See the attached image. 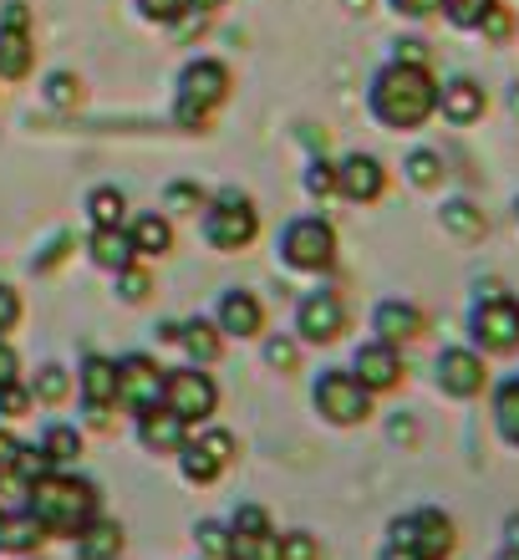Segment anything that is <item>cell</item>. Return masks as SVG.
Returning <instances> with one entry per match:
<instances>
[{
	"label": "cell",
	"mask_w": 519,
	"mask_h": 560,
	"mask_svg": "<svg viewBox=\"0 0 519 560\" xmlns=\"http://www.w3.org/2000/svg\"><path fill=\"white\" fill-rule=\"evenodd\" d=\"M260 301H255L250 291H229L220 301V331H229V337H255L260 331Z\"/></svg>",
	"instance_id": "obj_19"
},
{
	"label": "cell",
	"mask_w": 519,
	"mask_h": 560,
	"mask_svg": "<svg viewBox=\"0 0 519 560\" xmlns=\"http://www.w3.org/2000/svg\"><path fill=\"white\" fill-rule=\"evenodd\" d=\"M67 393H72V377H67L61 368H42V372H36V387H31V398H42V402H61Z\"/></svg>",
	"instance_id": "obj_33"
},
{
	"label": "cell",
	"mask_w": 519,
	"mask_h": 560,
	"mask_svg": "<svg viewBox=\"0 0 519 560\" xmlns=\"http://www.w3.org/2000/svg\"><path fill=\"white\" fill-rule=\"evenodd\" d=\"M42 454L51 458V464H72V458L82 454V439H76V428L51 423V428H46V439H42Z\"/></svg>",
	"instance_id": "obj_31"
},
{
	"label": "cell",
	"mask_w": 519,
	"mask_h": 560,
	"mask_svg": "<svg viewBox=\"0 0 519 560\" xmlns=\"http://www.w3.org/2000/svg\"><path fill=\"white\" fill-rule=\"evenodd\" d=\"M489 418H494L499 443L519 448V372H509V377L489 383Z\"/></svg>",
	"instance_id": "obj_18"
},
{
	"label": "cell",
	"mask_w": 519,
	"mask_h": 560,
	"mask_svg": "<svg viewBox=\"0 0 519 560\" xmlns=\"http://www.w3.org/2000/svg\"><path fill=\"white\" fill-rule=\"evenodd\" d=\"M275 560H321V546H316L311 535H281L275 540Z\"/></svg>",
	"instance_id": "obj_37"
},
{
	"label": "cell",
	"mask_w": 519,
	"mask_h": 560,
	"mask_svg": "<svg viewBox=\"0 0 519 560\" xmlns=\"http://www.w3.org/2000/svg\"><path fill=\"white\" fill-rule=\"evenodd\" d=\"M214 402H220V393L204 372H168L164 377V408L184 423H204L214 413Z\"/></svg>",
	"instance_id": "obj_10"
},
{
	"label": "cell",
	"mask_w": 519,
	"mask_h": 560,
	"mask_svg": "<svg viewBox=\"0 0 519 560\" xmlns=\"http://www.w3.org/2000/svg\"><path fill=\"white\" fill-rule=\"evenodd\" d=\"M402 168H408V184H413V189H438V184H444V159H438L433 148H413Z\"/></svg>",
	"instance_id": "obj_28"
},
{
	"label": "cell",
	"mask_w": 519,
	"mask_h": 560,
	"mask_svg": "<svg viewBox=\"0 0 519 560\" xmlns=\"http://www.w3.org/2000/svg\"><path fill=\"white\" fill-rule=\"evenodd\" d=\"M281 250L296 270H331V260H337V230L327 220H296L285 230Z\"/></svg>",
	"instance_id": "obj_9"
},
{
	"label": "cell",
	"mask_w": 519,
	"mask_h": 560,
	"mask_svg": "<svg viewBox=\"0 0 519 560\" xmlns=\"http://www.w3.org/2000/svg\"><path fill=\"white\" fill-rule=\"evenodd\" d=\"M296 331L306 341H316V347H321V341H337L346 331V306L331 291L306 295V301H300V311H296Z\"/></svg>",
	"instance_id": "obj_15"
},
{
	"label": "cell",
	"mask_w": 519,
	"mask_h": 560,
	"mask_svg": "<svg viewBox=\"0 0 519 560\" xmlns=\"http://www.w3.org/2000/svg\"><path fill=\"white\" fill-rule=\"evenodd\" d=\"M15 322H21V301H15L11 285H0V331H11Z\"/></svg>",
	"instance_id": "obj_49"
},
{
	"label": "cell",
	"mask_w": 519,
	"mask_h": 560,
	"mask_svg": "<svg viewBox=\"0 0 519 560\" xmlns=\"http://www.w3.org/2000/svg\"><path fill=\"white\" fill-rule=\"evenodd\" d=\"M61 255H67V240H57V245H51V250H46L42 260H36V266H42V270H46V266H57Z\"/></svg>",
	"instance_id": "obj_53"
},
{
	"label": "cell",
	"mask_w": 519,
	"mask_h": 560,
	"mask_svg": "<svg viewBox=\"0 0 519 560\" xmlns=\"http://www.w3.org/2000/svg\"><path fill=\"white\" fill-rule=\"evenodd\" d=\"M193 535H199V546H204L209 556H220V560H224V540H229V530H224V525H214V520H204V525H199V530H193Z\"/></svg>",
	"instance_id": "obj_47"
},
{
	"label": "cell",
	"mask_w": 519,
	"mask_h": 560,
	"mask_svg": "<svg viewBox=\"0 0 519 560\" xmlns=\"http://www.w3.org/2000/svg\"><path fill=\"white\" fill-rule=\"evenodd\" d=\"M387 546L408 550L413 560H448L459 550V525L438 504H423V510H408L387 525Z\"/></svg>",
	"instance_id": "obj_4"
},
{
	"label": "cell",
	"mask_w": 519,
	"mask_h": 560,
	"mask_svg": "<svg viewBox=\"0 0 519 560\" xmlns=\"http://www.w3.org/2000/svg\"><path fill=\"white\" fill-rule=\"evenodd\" d=\"M149 21H178V15L189 11V0H138Z\"/></svg>",
	"instance_id": "obj_44"
},
{
	"label": "cell",
	"mask_w": 519,
	"mask_h": 560,
	"mask_svg": "<svg viewBox=\"0 0 519 560\" xmlns=\"http://www.w3.org/2000/svg\"><path fill=\"white\" fill-rule=\"evenodd\" d=\"M26 408H31V393L21 383H5V387H0V413H5V418H21Z\"/></svg>",
	"instance_id": "obj_41"
},
{
	"label": "cell",
	"mask_w": 519,
	"mask_h": 560,
	"mask_svg": "<svg viewBox=\"0 0 519 560\" xmlns=\"http://www.w3.org/2000/svg\"><path fill=\"white\" fill-rule=\"evenodd\" d=\"M82 398H87V408H113L118 402V362L87 357V368H82Z\"/></svg>",
	"instance_id": "obj_20"
},
{
	"label": "cell",
	"mask_w": 519,
	"mask_h": 560,
	"mask_svg": "<svg viewBox=\"0 0 519 560\" xmlns=\"http://www.w3.org/2000/svg\"><path fill=\"white\" fill-rule=\"evenodd\" d=\"M509 209H515V224H519V194H515V205H509Z\"/></svg>",
	"instance_id": "obj_58"
},
{
	"label": "cell",
	"mask_w": 519,
	"mask_h": 560,
	"mask_svg": "<svg viewBox=\"0 0 519 560\" xmlns=\"http://www.w3.org/2000/svg\"><path fill=\"white\" fill-rule=\"evenodd\" d=\"M387 5H392L402 21H428V15H438V0H387Z\"/></svg>",
	"instance_id": "obj_46"
},
{
	"label": "cell",
	"mask_w": 519,
	"mask_h": 560,
	"mask_svg": "<svg viewBox=\"0 0 519 560\" xmlns=\"http://www.w3.org/2000/svg\"><path fill=\"white\" fill-rule=\"evenodd\" d=\"M11 474L31 489L36 479H46V474H51V458H46L42 448H21V454H15V464H11Z\"/></svg>",
	"instance_id": "obj_35"
},
{
	"label": "cell",
	"mask_w": 519,
	"mask_h": 560,
	"mask_svg": "<svg viewBox=\"0 0 519 560\" xmlns=\"http://www.w3.org/2000/svg\"><path fill=\"white\" fill-rule=\"evenodd\" d=\"M229 530H239V535H255V540H270V515L260 510V504H239L235 510V520H229Z\"/></svg>",
	"instance_id": "obj_34"
},
{
	"label": "cell",
	"mask_w": 519,
	"mask_h": 560,
	"mask_svg": "<svg viewBox=\"0 0 519 560\" xmlns=\"http://www.w3.org/2000/svg\"><path fill=\"white\" fill-rule=\"evenodd\" d=\"M31 57H36L31 31L26 26H11V21H0V77H26L31 72Z\"/></svg>",
	"instance_id": "obj_21"
},
{
	"label": "cell",
	"mask_w": 519,
	"mask_h": 560,
	"mask_svg": "<svg viewBox=\"0 0 519 560\" xmlns=\"http://www.w3.org/2000/svg\"><path fill=\"white\" fill-rule=\"evenodd\" d=\"M494 5H499V0H438V15H444L453 31H479Z\"/></svg>",
	"instance_id": "obj_27"
},
{
	"label": "cell",
	"mask_w": 519,
	"mask_h": 560,
	"mask_svg": "<svg viewBox=\"0 0 519 560\" xmlns=\"http://www.w3.org/2000/svg\"><path fill=\"white\" fill-rule=\"evenodd\" d=\"M87 209H92V220H97V230H118V224H122V209H128V199H122L118 189H92Z\"/></svg>",
	"instance_id": "obj_32"
},
{
	"label": "cell",
	"mask_w": 519,
	"mask_h": 560,
	"mask_svg": "<svg viewBox=\"0 0 519 560\" xmlns=\"http://www.w3.org/2000/svg\"><path fill=\"white\" fill-rule=\"evenodd\" d=\"M118 291H122V301H143L153 285H149V276H143V270L122 266V270H118Z\"/></svg>",
	"instance_id": "obj_40"
},
{
	"label": "cell",
	"mask_w": 519,
	"mask_h": 560,
	"mask_svg": "<svg viewBox=\"0 0 519 560\" xmlns=\"http://www.w3.org/2000/svg\"><path fill=\"white\" fill-rule=\"evenodd\" d=\"M371 326H377V341L387 347H408L428 331V316L413 306V301H382V306L371 311Z\"/></svg>",
	"instance_id": "obj_16"
},
{
	"label": "cell",
	"mask_w": 519,
	"mask_h": 560,
	"mask_svg": "<svg viewBox=\"0 0 519 560\" xmlns=\"http://www.w3.org/2000/svg\"><path fill=\"white\" fill-rule=\"evenodd\" d=\"M164 398V377L149 357H122L118 362V402H128L133 413H149Z\"/></svg>",
	"instance_id": "obj_12"
},
{
	"label": "cell",
	"mask_w": 519,
	"mask_h": 560,
	"mask_svg": "<svg viewBox=\"0 0 519 560\" xmlns=\"http://www.w3.org/2000/svg\"><path fill=\"white\" fill-rule=\"evenodd\" d=\"M46 103L51 107H76L82 103V82H76L72 72H57L51 82H46Z\"/></svg>",
	"instance_id": "obj_38"
},
{
	"label": "cell",
	"mask_w": 519,
	"mask_h": 560,
	"mask_svg": "<svg viewBox=\"0 0 519 560\" xmlns=\"http://www.w3.org/2000/svg\"><path fill=\"white\" fill-rule=\"evenodd\" d=\"M371 118L392 128V133H413L438 113V82L428 67H408V61H387L382 72L371 77L367 92Z\"/></svg>",
	"instance_id": "obj_1"
},
{
	"label": "cell",
	"mask_w": 519,
	"mask_h": 560,
	"mask_svg": "<svg viewBox=\"0 0 519 560\" xmlns=\"http://www.w3.org/2000/svg\"><path fill=\"white\" fill-rule=\"evenodd\" d=\"M438 224H444L453 240H484V230H489V220H484V209H479L474 199H448V205L438 209Z\"/></svg>",
	"instance_id": "obj_23"
},
{
	"label": "cell",
	"mask_w": 519,
	"mask_h": 560,
	"mask_svg": "<svg viewBox=\"0 0 519 560\" xmlns=\"http://www.w3.org/2000/svg\"><path fill=\"white\" fill-rule=\"evenodd\" d=\"M178 341L189 347L193 362H214L220 357V331L209 322H189V326H178Z\"/></svg>",
	"instance_id": "obj_29"
},
{
	"label": "cell",
	"mask_w": 519,
	"mask_h": 560,
	"mask_svg": "<svg viewBox=\"0 0 519 560\" xmlns=\"http://www.w3.org/2000/svg\"><path fill=\"white\" fill-rule=\"evenodd\" d=\"M122 550V525L113 520H92L87 530H76V556L82 560H118Z\"/></svg>",
	"instance_id": "obj_24"
},
{
	"label": "cell",
	"mask_w": 519,
	"mask_h": 560,
	"mask_svg": "<svg viewBox=\"0 0 519 560\" xmlns=\"http://www.w3.org/2000/svg\"><path fill=\"white\" fill-rule=\"evenodd\" d=\"M189 5H199V11H214V5H224V0H189Z\"/></svg>",
	"instance_id": "obj_55"
},
{
	"label": "cell",
	"mask_w": 519,
	"mask_h": 560,
	"mask_svg": "<svg viewBox=\"0 0 519 560\" xmlns=\"http://www.w3.org/2000/svg\"><path fill=\"white\" fill-rule=\"evenodd\" d=\"M433 383L453 402L484 398V393H489V357L474 352V347H444L438 362H433Z\"/></svg>",
	"instance_id": "obj_5"
},
{
	"label": "cell",
	"mask_w": 519,
	"mask_h": 560,
	"mask_svg": "<svg viewBox=\"0 0 519 560\" xmlns=\"http://www.w3.org/2000/svg\"><path fill=\"white\" fill-rule=\"evenodd\" d=\"M382 560H413V556H408V550H398V546H387V550H382Z\"/></svg>",
	"instance_id": "obj_54"
},
{
	"label": "cell",
	"mask_w": 519,
	"mask_h": 560,
	"mask_svg": "<svg viewBox=\"0 0 519 560\" xmlns=\"http://www.w3.org/2000/svg\"><path fill=\"white\" fill-rule=\"evenodd\" d=\"M346 5H352V11H367V0H346Z\"/></svg>",
	"instance_id": "obj_57"
},
{
	"label": "cell",
	"mask_w": 519,
	"mask_h": 560,
	"mask_svg": "<svg viewBox=\"0 0 519 560\" xmlns=\"http://www.w3.org/2000/svg\"><path fill=\"white\" fill-rule=\"evenodd\" d=\"M224 92H229V72L220 61H193L189 72L178 77V122L184 128H204L209 107H220Z\"/></svg>",
	"instance_id": "obj_6"
},
{
	"label": "cell",
	"mask_w": 519,
	"mask_h": 560,
	"mask_svg": "<svg viewBox=\"0 0 519 560\" xmlns=\"http://www.w3.org/2000/svg\"><path fill=\"white\" fill-rule=\"evenodd\" d=\"M184 433H189V423L174 418L168 408H149V413H138V439H143L149 454H178V448H184Z\"/></svg>",
	"instance_id": "obj_17"
},
{
	"label": "cell",
	"mask_w": 519,
	"mask_h": 560,
	"mask_svg": "<svg viewBox=\"0 0 519 560\" xmlns=\"http://www.w3.org/2000/svg\"><path fill=\"white\" fill-rule=\"evenodd\" d=\"M46 540V525L31 510H21V515H0V550H11V556H26V550H36Z\"/></svg>",
	"instance_id": "obj_22"
},
{
	"label": "cell",
	"mask_w": 519,
	"mask_h": 560,
	"mask_svg": "<svg viewBox=\"0 0 519 560\" xmlns=\"http://www.w3.org/2000/svg\"><path fill=\"white\" fill-rule=\"evenodd\" d=\"M15 454H21V443H15V439H11V433H5V428H0V474H11Z\"/></svg>",
	"instance_id": "obj_51"
},
{
	"label": "cell",
	"mask_w": 519,
	"mask_h": 560,
	"mask_svg": "<svg viewBox=\"0 0 519 560\" xmlns=\"http://www.w3.org/2000/svg\"><path fill=\"white\" fill-rule=\"evenodd\" d=\"M505 550H519V515L505 520Z\"/></svg>",
	"instance_id": "obj_52"
},
{
	"label": "cell",
	"mask_w": 519,
	"mask_h": 560,
	"mask_svg": "<svg viewBox=\"0 0 519 560\" xmlns=\"http://www.w3.org/2000/svg\"><path fill=\"white\" fill-rule=\"evenodd\" d=\"M438 113L453 128H474L489 113V92L479 88L474 77H448V82H438Z\"/></svg>",
	"instance_id": "obj_11"
},
{
	"label": "cell",
	"mask_w": 519,
	"mask_h": 560,
	"mask_svg": "<svg viewBox=\"0 0 519 560\" xmlns=\"http://www.w3.org/2000/svg\"><path fill=\"white\" fill-rule=\"evenodd\" d=\"M306 194H311V199H327V194H337V163L316 159L311 168H306Z\"/></svg>",
	"instance_id": "obj_39"
},
{
	"label": "cell",
	"mask_w": 519,
	"mask_h": 560,
	"mask_svg": "<svg viewBox=\"0 0 519 560\" xmlns=\"http://www.w3.org/2000/svg\"><path fill=\"white\" fill-rule=\"evenodd\" d=\"M296 341H285V337H275V341H270V347H266V362H270V368H281V372H291V368H296Z\"/></svg>",
	"instance_id": "obj_45"
},
{
	"label": "cell",
	"mask_w": 519,
	"mask_h": 560,
	"mask_svg": "<svg viewBox=\"0 0 519 560\" xmlns=\"http://www.w3.org/2000/svg\"><path fill=\"white\" fill-rule=\"evenodd\" d=\"M337 194H346L352 205H377L387 194V168L371 153H352L337 163Z\"/></svg>",
	"instance_id": "obj_13"
},
{
	"label": "cell",
	"mask_w": 519,
	"mask_h": 560,
	"mask_svg": "<svg viewBox=\"0 0 519 560\" xmlns=\"http://www.w3.org/2000/svg\"><path fill=\"white\" fill-rule=\"evenodd\" d=\"M199 448H204L209 458H220V464H229V458H235V439H229L224 428H214V433H204V439H199Z\"/></svg>",
	"instance_id": "obj_42"
},
{
	"label": "cell",
	"mask_w": 519,
	"mask_h": 560,
	"mask_svg": "<svg viewBox=\"0 0 519 560\" xmlns=\"http://www.w3.org/2000/svg\"><path fill=\"white\" fill-rule=\"evenodd\" d=\"M92 260H97L103 270L133 266V240L122 235V224L118 230H97V235H92Z\"/></svg>",
	"instance_id": "obj_25"
},
{
	"label": "cell",
	"mask_w": 519,
	"mask_h": 560,
	"mask_svg": "<svg viewBox=\"0 0 519 560\" xmlns=\"http://www.w3.org/2000/svg\"><path fill=\"white\" fill-rule=\"evenodd\" d=\"M133 255H168V245H174V230H168V220H158V214H143V220L133 224Z\"/></svg>",
	"instance_id": "obj_26"
},
{
	"label": "cell",
	"mask_w": 519,
	"mask_h": 560,
	"mask_svg": "<svg viewBox=\"0 0 519 560\" xmlns=\"http://www.w3.org/2000/svg\"><path fill=\"white\" fill-rule=\"evenodd\" d=\"M15 377H21V362H15V352L5 347V341H0V387L15 383Z\"/></svg>",
	"instance_id": "obj_50"
},
{
	"label": "cell",
	"mask_w": 519,
	"mask_h": 560,
	"mask_svg": "<svg viewBox=\"0 0 519 560\" xmlns=\"http://www.w3.org/2000/svg\"><path fill=\"white\" fill-rule=\"evenodd\" d=\"M352 377L367 387V393H392V387L402 383V357H398V347H387V341H367V347H356Z\"/></svg>",
	"instance_id": "obj_14"
},
{
	"label": "cell",
	"mask_w": 519,
	"mask_h": 560,
	"mask_svg": "<svg viewBox=\"0 0 519 560\" xmlns=\"http://www.w3.org/2000/svg\"><path fill=\"white\" fill-rule=\"evenodd\" d=\"M392 61H408V67H428V42H417V36H402L398 42V57Z\"/></svg>",
	"instance_id": "obj_48"
},
{
	"label": "cell",
	"mask_w": 519,
	"mask_h": 560,
	"mask_svg": "<svg viewBox=\"0 0 519 560\" xmlns=\"http://www.w3.org/2000/svg\"><path fill=\"white\" fill-rule=\"evenodd\" d=\"M260 235V220H255V209L245 194H220V205L209 209L204 220V240L214 245V250H245L250 240Z\"/></svg>",
	"instance_id": "obj_7"
},
{
	"label": "cell",
	"mask_w": 519,
	"mask_h": 560,
	"mask_svg": "<svg viewBox=\"0 0 519 560\" xmlns=\"http://www.w3.org/2000/svg\"><path fill=\"white\" fill-rule=\"evenodd\" d=\"M168 209H178V214H193V209H204V194L193 189V184H174V189H168Z\"/></svg>",
	"instance_id": "obj_43"
},
{
	"label": "cell",
	"mask_w": 519,
	"mask_h": 560,
	"mask_svg": "<svg viewBox=\"0 0 519 560\" xmlns=\"http://www.w3.org/2000/svg\"><path fill=\"white\" fill-rule=\"evenodd\" d=\"M178 469H184V479H189V485H209V479H220V458H209L204 448H199V443H184V448H178Z\"/></svg>",
	"instance_id": "obj_30"
},
{
	"label": "cell",
	"mask_w": 519,
	"mask_h": 560,
	"mask_svg": "<svg viewBox=\"0 0 519 560\" xmlns=\"http://www.w3.org/2000/svg\"><path fill=\"white\" fill-rule=\"evenodd\" d=\"M479 31H484V42H494V46H505V42H509V36H515V11H509L505 0H499V5H494V11H489V15H484V26H479Z\"/></svg>",
	"instance_id": "obj_36"
},
{
	"label": "cell",
	"mask_w": 519,
	"mask_h": 560,
	"mask_svg": "<svg viewBox=\"0 0 519 560\" xmlns=\"http://www.w3.org/2000/svg\"><path fill=\"white\" fill-rule=\"evenodd\" d=\"M494 560H519V550H499V556H494Z\"/></svg>",
	"instance_id": "obj_56"
},
{
	"label": "cell",
	"mask_w": 519,
	"mask_h": 560,
	"mask_svg": "<svg viewBox=\"0 0 519 560\" xmlns=\"http://www.w3.org/2000/svg\"><path fill=\"white\" fill-rule=\"evenodd\" d=\"M26 494H31L26 510L46 525V535H76L97 520V489L87 479H72V474H46Z\"/></svg>",
	"instance_id": "obj_2"
},
{
	"label": "cell",
	"mask_w": 519,
	"mask_h": 560,
	"mask_svg": "<svg viewBox=\"0 0 519 560\" xmlns=\"http://www.w3.org/2000/svg\"><path fill=\"white\" fill-rule=\"evenodd\" d=\"M316 408L337 428H352V423H367L371 418V393L356 383L352 372H327V377L316 383Z\"/></svg>",
	"instance_id": "obj_8"
},
{
	"label": "cell",
	"mask_w": 519,
	"mask_h": 560,
	"mask_svg": "<svg viewBox=\"0 0 519 560\" xmlns=\"http://www.w3.org/2000/svg\"><path fill=\"white\" fill-rule=\"evenodd\" d=\"M469 347L484 357H519V295L505 285H479L469 306Z\"/></svg>",
	"instance_id": "obj_3"
}]
</instances>
